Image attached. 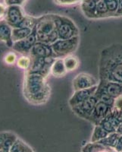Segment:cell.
<instances>
[{
  "label": "cell",
  "mask_w": 122,
  "mask_h": 152,
  "mask_svg": "<svg viewBox=\"0 0 122 152\" xmlns=\"http://www.w3.org/2000/svg\"><path fill=\"white\" fill-rule=\"evenodd\" d=\"M11 152H22V151H33V150L28 146L27 144L24 143L22 140L17 138V141L15 142L13 146L10 150Z\"/></svg>",
  "instance_id": "21"
},
{
  "label": "cell",
  "mask_w": 122,
  "mask_h": 152,
  "mask_svg": "<svg viewBox=\"0 0 122 152\" xmlns=\"http://www.w3.org/2000/svg\"><path fill=\"white\" fill-rule=\"evenodd\" d=\"M25 16L26 15H24L21 5H9L5 19L10 26L15 28L21 23Z\"/></svg>",
  "instance_id": "7"
},
{
  "label": "cell",
  "mask_w": 122,
  "mask_h": 152,
  "mask_svg": "<svg viewBox=\"0 0 122 152\" xmlns=\"http://www.w3.org/2000/svg\"><path fill=\"white\" fill-rule=\"evenodd\" d=\"M96 11L97 18L103 17L105 15H110L105 0H100L98 2H96Z\"/></svg>",
  "instance_id": "22"
},
{
  "label": "cell",
  "mask_w": 122,
  "mask_h": 152,
  "mask_svg": "<svg viewBox=\"0 0 122 152\" xmlns=\"http://www.w3.org/2000/svg\"><path fill=\"white\" fill-rule=\"evenodd\" d=\"M36 40H37V37H36V28L34 27L32 33L28 37L13 43L12 48L20 53H30V50L36 43Z\"/></svg>",
  "instance_id": "9"
},
{
  "label": "cell",
  "mask_w": 122,
  "mask_h": 152,
  "mask_svg": "<svg viewBox=\"0 0 122 152\" xmlns=\"http://www.w3.org/2000/svg\"><path fill=\"white\" fill-rule=\"evenodd\" d=\"M31 57H55V53L52 50V46L48 43L38 42L32 47L30 50Z\"/></svg>",
  "instance_id": "12"
},
{
  "label": "cell",
  "mask_w": 122,
  "mask_h": 152,
  "mask_svg": "<svg viewBox=\"0 0 122 152\" xmlns=\"http://www.w3.org/2000/svg\"><path fill=\"white\" fill-rule=\"evenodd\" d=\"M16 63H17V67L20 68V69H23V70H28L30 67L31 59L30 57L24 56L18 58Z\"/></svg>",
  "instance_id": "25"
},
{
  "label": "cell",
  "mask_w": 122,
  "mask_h": 152,
  "mask_svg": "<svg viewBox=\"0 0 122 152\" xmlns=\"http://www.w3.org/2000/svg\"><path fill=\"white\" fill-rule=\"evenodd\" d=\"M7 5L6 4L0 3V21H2V19L5 18L6 13H7Z\"/></svg>",
  "instance_id": "30"
},
{
  "label": "cell",
  "mask_w": 122,
  "mask_h": 152,
  "mask_svg": "<svg viewBox=\"0 0 122 152\" xmlns=\"http://www.w3.org/2000/svg\"><path fill=\"white\" fill-rule=\"evenodd\" d=\"M51 73L55 77H62L66 74L67 69L65 66V62L62 59H55L50 69Z\"/></svg>",
  "instance_id": "16"
},
{
  "label": "cell",
  "mask_w": 122,
  "mask_h": 152,
  "mask_svg": "<svg viewBox=\"0 0 122 152\" xmlns=\"http://www.w3.org/2000/svg\"><path fill=\"white\" fill-rule=\"evenodd\" d=\"M122 15V0H118V8L115 15Z\"/></svg>",
  "instance_id": "33"
},
{
  "label": "cell",
  "mask_w": 122,
  "mask_h": 152,
  "mask_svg": "<svg viewBox=\"0 0 122 152\" xmlns=\"http://www.w3.org/2000/svg\"><path fill=\"white\" fill-rule=\"evenodd\" d=\"M96 2L93 0H83L81 1V9L87 17L97 18L96 15Z\"/></svg>",
  "instance_id": "17"
},
{
  "label": "cell",
  "mask_w": 122,
  "mask_h": 152,
  "mask_svg": "<svg viewBox=\"0 0 122 152\" xmlns=\"http://www.w3.org/2000/svg\"><path fill=\"white\" fill-rule=\"evenodd\" d=\"M33 29L27 28H12V40L13 43L28 37L32 33Z\"/></svg>",
  "instance_id": "18"
},
{
  "label": "cell",
  "mask_w": 122,
  "mask_h": 152,
  "mask_svg": "<svg viewBox=\"0 0 122 152\" xmlns=\"http://www.w3.org/2000/svg\"><path fill=\"white\" fill-rule=\"evenodd\" d=\"M64 62H65V66L67 71H73L77 69L79 65L78 59H77V57L74 56H66L65 59H64Z\"/></svg>",
  "instance_id": "23"
},
{
  "label": "cell",
  "mask_w": 122,
  "mask_h": 152,
  "mask_svg": "<svg viewBox=\"0 0 122 152\" xmlns=\"http://www.w3.org/2000/svg\"><path fill=\"white\" fill-rule=\"evenodd\" d=\"M73 85L75 91L86 89L97 85V81L89 74L81 73L76 76L73 81Z\"/></svg>",
  "instance_id": "10"
},
{
  "label": "cell",
  "mask_w": 122,
  "mask_h": 152,
  "mask_svg": "<svg viewBox=\"0 0 122 152\" xmlns=\"http://www.w3.org/2000/svg\"><path fill=\"white\" fill-rule=\"evenodd\" d=\"M78 37H74L68 40H57L52 46L55 57L67 56L73 53L78 45Z\"/></svg>",
  "instance_id": "5"
},
{
  "label": "cell",
  "mask_w": 122,
  "mask_h": 152,
  "mask_svg": "<svg viewBox=\"0 0 122 152\" xmlns=\"http://www.w3.org/2000/svg\"><path fill=\"white\" fill-rule=\"evenodd\" d=\"M110 15H115L118 8V0H105Z\"/></svg>",
  "instance_id": "27"
},
{
  "label": "cell",
  "mask_w": 122,
  "mask_h": 152,
  "mask_svg": "<svg viewBox=\"0 0 122 152\" xmlns=\"http://www.w3.org/2000/svg\"><path fill=\"white\" fill-rule=\"evenodd\" d=\"M37 21L38 19L33 18L26 15L25 18L21 21V23L17 27H15V28H27L33 29L36 26Z\"/></svg>",
  "instance_id": "24"
},
{
  "label": "cell",
  "mask_w": 122,
  "mask_h": 152,
  "mask_svg": "<svg viewBox=\"0 0 122 152\" xmlns=\"http://www.w3.org/2000/svg\"><path fill=\"white\" fill-rule=\"evenodd\" d=\"M55 21L57 25L59 39L68 40L78 36V30L71 20L65 17L55 15Z\"/></svg>",
  "instance_id": "4"
},
{
  "label": "cell",
  "mask_w": 122,
  "mask_h": 152,
  "mask_svg": "<svg viewBox=\"0 0 122 152\" xmlns=\"http://www.w3.org/2000/svg\"><path fill=\"white\" fill-rule=\"evenodd\" d=\"M25 0H5V4L7 5H21Z\"/></svg>",
  "instance_id": "32"
},
{
  "label": "cell",
  "mask_w": 122,
  "mask_h": 152,
  "mask_svg": "<svg viewBox=\"0 0 122 152\" xmlns=\"http://www.w3.org/2000/svg\"><path fill=\"white\" fill-rule=\"evenodd\" d=\"M98 88L115 99L122 96V83L101 80Z\"/></svg>",
  "instance_id": "11"
},
{
  "label": "cell",
  "mask_w": 122,
  "mask_h": 152,
  "mask_svg": "<svg viewBox=\"0 0 122 152\" xmlns=\"http://www.w3.org/2000/svg\"><path fill=\"white\" fill-rule=\"evenodd\" d=\"M116 132L118 133L119 135H122V123H121L118 126V128L116 129Z\"/></svg>",
  "instance_id": "36"
},
{
  "label": "cell",
  "mask_w": 122,
  "mask_h": 152,
  "mask_svg": "<svg viewBox=\"0 0 122 152\" xmlns=\"http://www.w3.org/2000/svg\"><path fill=\"white\" fill-rule=\"evenodd\" d=\"M17 138V135L11 132H0V151H10Z\"/></svg>",
  "instance_id": "14"
},
{
  "label": "cell",
  "mask_w": 122,
  "mask_h": 152,
  "mask_svg": "<svg viewBox=\"0 0 122 152\" xmlns=\"http://www.w3.org/2000/svg\"><path fill=\"white\" fill-rule=\"evenodd\" d=\"M112 107V106H109L105 103L98 100V102L95 106L94 109L88 119H90L92 122L98 125V123L102 119H103L104 118L108 116V114L111 113Z\"/></svg>",
  "instance_id": "8"
},
{
  "label": "cell",
  "mask_w": 122,
  "mask_h": 152,
  "mask_svg": "<svg viewBox=\"0 0 122 152\" xmlns=\"http://www.w3.org/2000/svg\"><path fill=\"white\" fill-rule=\"evenodd\" d=\"M17 56L15 53H9L4 57V61L8 65H13L17 62Z\"/></svg>",
  "instance_id": "29"
},
{
  "label": "cell",
  "mask_w": 122,
  "mask_h": 152,
  "mask_svg": "<svg viewBox=\"0 0 122 152\" xmlns=\"http://www.w3.org/2000/svg\"><path fill=\"white\" fill-rule=\"evenodd\" d=\"M116 99H117L116 101H115L116 107H119V108L122 109V96H120V97H117Z\"/></svg>",
  "instance_id": "34"
},
{
  "label": "cell",
  "mask_w": 122,
  "mask_h": 152,
  "mask_svg": "<svg viewBox=\"0 0 122 152\" xmlns=\"http://www.w3.org/2000/svg\"><path fill=\"white\" fill-rule=\"evenodd\" d=\"M108 132L105 131L100 125H96L95 127L94 132H93V137H92V142H97L103 139V138H106L108 135Z\"/></svg>",
  "instance_id": "19"
},
{
  "label": "cell",
  "mask_w": 122,
  "mask_h": 152,
  "mask_svg": "<svg viewBox=\"0 0 122 152\" xmlns=\"http://www.w3.org/2000/svg\"><path fill=\"white\" fill-rule=\"evenodd\" d=\"M56 4L59 5H70L81 2V0H54Z\"/></svg>",
  "instance_id": "31"
},
{
  "label": "cell",
  "mask_w": 122,
  "mask_h": 152,
  "mask_svg": "<svg viewBox=\"0 0 122 152\" xmlns=\"http://www.w3.org/2000/svg\"><path fill=\"white\" fill-rule=\"evenodd\" d=\"M97 88H98V86L96 85V86H93L92 88L76 91L75 94L73 95V97L69 100V104L72 107L74 106L81 104V102L86 100L88 97H89L90 96L94 94Z\"/></svg>",
  "instance_id": "13"
},
{
  "label": "cell",
  "mask_w": 122,
  "mask_h": 152,
  "mask_svg": "<svg viewBox=\"0 0 122 152\" xmlns=\"http://www.w3.org/2000/svg\"><path fill=\"white\" fill-rule=\"evenodd\" d=\"M120 138L118 133H111V135L109 136H107L106 138L102 139V140L99 141V143L102 144L103 145H108V146H112V147H116L118 139Z\"/></svg>",
  "instance_id": "20"
},
{
  "label": "cell",
  "mask_w": 122,
  "mask_h": 152,
  "mask_svg": "<svg viewBox=\"0 0 122 152\" xmlns=\"http://www.w3.org/2000/svg\"><path fill=\"white\" fill-rule=\"evenodd\" d=\"M98 125H100L105 131H107L108 133H110V134L116 132V128H115V126H112V124L110 122H108L106 118H104L103 119H102L101 121L98 123Z\"/></svg>",
  "instance_id": "28"
},
{
  "label": "cell",
  "mask_w": 122,
  "mask_h": 152,
  "mask_svg": "<svg viewBox=\"0 0 122 152\" xmlns=\"http://www.w3.org/2000/svg\"><path fill=\"white\" fill-rule=\"evenodd\" d=\"M115 148L117 149L118 151H122V136H121L118 139V142L117 145Z\"/></svg>",
  "instance_id": "35"
},
{
  "label": "cell",
  "mask_w": 122,
  "mask_h": 152,
  "mask_svg": "<svg viewBox=\"0 0 122 152\" xmlns=\"http://www.w3.org/2000/svg\"><path fill=\"white\" fill-rule=\"evenodd\" d=\"M50 88L46 76L38 72H27L24 82V94L30 103L41 104L48 100Z\"/></svg>",
  "instance_id": "2"
},
{
  "label": "cell",
  "mask_w": 122,
  "mask_h": 152,
  "mask_svg": "<svg viewBox=\"0 0 122 152\" xmlns=\"http://www.w3.org/2000/svg\"><path fill=\"white\" fill-rule=\"evenodd\" d=\"M12 27L6 21H0V42L5 43L8 47H12L13 41L12 40Z\"/></svg>",
  "instance_id": "15"
},
{
  "label": "cell",
  "mask_w": 122,
  "mask_h": 152,
  "mask_svg": "<svg viewBox=\"0 0 122 152\" xmlns=\"http://www.w3.org/2000/svg\"><path fill=\"white\" fill-rule=\"evenodd\" d=\"M35 28L37 40L39 42L52 44L54 42L59 40L54 15H45L38 19Z\"/></svg>",
  "instance_id": "3"
},
{
  "label": "cell",
  "mask_w": 122,
  "mask_h": 152,
  "mask_svg": "<svg viewBox=\"0 0 122 152\" xmlns=\"http://www.w3.org/2000/svg\"><path fill=\"white\" fill-rule=\"evenodd\" d=\"M97 102H98V99L94 94L93 95L88 97L84 101L81 102V104L72 107V110L79 116L88 119L91 115Z\"/></svg>",
  "instance_id": "6"
},
{
  "label": "cell",
  "mask_w": 122,
  "mask_h": 152,
  "mask_svg": "<svg viewBox=\"0 0 122 152\" xmlns=\"http://www.w3.org/2000/svg\"><path fill=\"white\" fill-rule=\"evenodd\" d=\"M81 1H83V0H81Z\"/></svg>",
  "instance_id": "38"
},
{
  "label": "cell",
  "mask_w": 122,
  "mask_h": 152,
  "mask_svg": "<svg viewBox=\"0 0 122 152\" xmlns=\"http://www.w3.org/2000/svg\"><path fill=\"white\" fill-rule=\"evenodd\" d=\"M93 1H94V2H98L99 1H100V0H93Z\"/></svg>",
  "instance_id": "37"
},
{
  "label": "cell",
  "mask_w": 122,
  "mask_h": 152,
  "mask_svg": "<svg viewBox=\"0 0 122 152\" xmlns=\"http://www.w3.org/2000/svg\"><path fill=\"white\" fill-rule=\"evenodd\" d=\"M105 146L99 143V142H93V144L89 143L84 148V151H99L105 150Z\"/></svg>",
  "instance_id": "26"
},
{
  "label": "cell",
  "mask_w": 122,
  "mask_h": 152,
  "mask_svg": "<svg viewBox=\"0 0 122 152\" xmlns=\"http://www.w3.org/2000/svg\"><path fill=\"white\" fill-rule=\"evenodd\" d=\"M99 75L103 81L122 83V45L115 44L102 50Z\"/></svg>",
  "instance_id": "1"
}]
</instances>
